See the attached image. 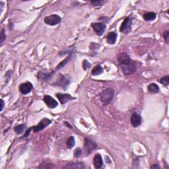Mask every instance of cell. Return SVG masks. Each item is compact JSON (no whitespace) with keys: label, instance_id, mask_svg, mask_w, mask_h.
I'll return each instance as SVG.
<instances>
[{"label":"cell","instance_id":"7c38bea8","mask_svg":"<svg viewBox=\"0 0 169 169\" xmlns=\"http://www.w3.org/2000/svg\"><path fill=\"white\" fill-rule=\"evenodd\" d=\"M141 116L137 114L134 113L131 115L130 118V122L132 126L134 128H137L139 126H140L141 124Z\"/></svg>","mask_w":169,"mask_h":169},{"label":"cell","instance_id":"7402d4cb","mask_svg":"<svg viewBox=\"0 0 169 169\" xmlns=\"http://www.w3.org/2000/svg\"><path fill=\"white\" fill-rule=\"evenodd\" d=\"M75 144V138L73 136H71V137L69 138V139H68V141L67 142V146L69 147V149H71L73 147Z\"/></svg>","mask_w":169,"mask_h":169},{"label":"cell","instance_id":"4dcf8cb0","mask_svg":"<svg viewBox=\"0 0 169 169\" xmlns=\"http://www.w3.org/2000/svg\"><path fill=\"white\" fill-rule=\"evenodd\" d=\"M151 168H161V167H160V166L158 165V164H155V165L151 166Z\"/></svg>","mask_w":169,"mask_h":169},{"label":"cell","instance_id":"5b68a950","mask_svg":"<svg viewBox=\"0 0 169 169\" xmlns=\"http://www.w3.org/2000/svg\"><path fill=\"white\" fill-rule=\"evenodd\" d=\"M131 25H132V20L130 17H127L123 21L120 27V30L123 33H128L131 30Z\"/></svg>","mask_w":169,"mask_h":169},{"label":"cell","instance_id":"603a6c76","mask_svg":"<svg viewBox=\"0 0 169 169\" xmlns=\"http://www.w3.org/2000/svg\"><path fill=\"white\" fill-rule=\"evenodd\" d=\"M159 82L161 83L162 85H164L165 86H168L169 85V75H166L165 77H164L161 78V79H160Z\"/></svg>","mask_w":169,"mask_h":169},{"label":"cell","instance_id":"1f68e13d","mask_svg":"<svg viewBox=\"0 0 169 169\" xmlns=\"http://www.w3.org/2000/svg\"><path fill=\"white\" fill-rule=\"evenodd\" d=\"M3 106H4V102L3 100H1V111L3 110Z\"/></svg>","mask_w":169,"mask_h":169},{"label":"cell","instance_id":"ac0fdd59","mask_svg":"<svg viewBox=\"0 0 169 169\" xmlns=\"http://www.w3.org/2000/svg\"><path fill=\"white\" fill-rule=\"evenodd\" d=\"M103 71H104L103 68L100 66V65H96L95 67H94L93 69H92L91 74L93 75H99L103 73Z\"/></svg>","mask_w":169,"mask_h":169},{"label":"cell","instance_id":"ffe728a7","mask_svg":"<svg viewBox=\"0 0 169 169\" xmlns=\"http://www.w3.org/2000/svg\"><path fill=\"white\" fill-rule=\"evenodd\" d=\"M71 55H70L69 56H68L67 58H66L64 60H63V61H61V62L60 63V64H59L58 66H57V67H56V69H60L61 68H62L63 67H64L65 65L67 64V63L69 62V61L71 60Z\"/></svg>","mask_w":169,"mask_h":169},{"label":"cell","instance_id":"83f0119b","mask_svg":"<svg viewBox=\"0 0 169 169\" xmlns=\"http://www.w3.org/2000/svg\"><path fill=\"white\" fill-rule=\"evenodd\" d=\"M163 36H164V39L165 40L166 44H168V38H169V31L168 30H166L165 32H164L163 34Z\"/></svg>","mask_w":169,"mask_h":169},{"label":"cell","instance_id":"5bb4252c","mask_svg":"<svg viewBox=\"0 0 169 169\" xmlns=\"http://www.w3.org/2000/svg\"><path fill=\"white\" fill-rule=\"evenodd\" d=\"M93 164H94V166L97 169L102 167L103 160L102 159L101 155H100V154H96L95 155V157H94Z\"/></svg>","mask_w":169,"mask_h":169},{"label":"cell","instance_id":"484cf974","mask_svg":"<svg viewBox=\"0 0 169 169\" xmlns=\"http://www.w3.org/2000/svg\"><path fill=\"white\" fill-rule=\"evenodd\" d=\"M82 155V150L80 148H77L74 152V156L77 158L79 157Z\"/></svg>","mask_w":169,"mask_h":169},{"label":"cell","instance_id":"8fae6325","mask_svg":"<svg viewBox=\"0 0 169 169\" xmlns=\"http://www.w3.org/2000/svg\"><path fill=\"white\" fill-rule=\"evenodd\" d=\"M57 98L60 100V102L61 104H64L67 102L69 100L72 99H74V97H73L69 94H61V93H57L56 94Z\"/></svg>","mask_w":169,"mask_h":169},{"label":"cell","instance_id":"4316f807","mask_svg":"<svg viewBox=\"0 0 169 169\" xmlns=\"http://www.w3.org/2000/svg\"><path fill=\"white\" fill-rule=\"evenodd\" d=\"M1 44H3L4 40H5L6 38V34H5V29H2L1 33Z\"/></svg>","mask_w":169,"mask_h":169},{"label":"cell","instance_id":"9c48e42d","mask_svg":"<svg viewBox=\"0 0 169 169\" xmlns=\"http://www.w3.org/2000/svg\"><path fill=\"white\" fill-rule=\"evenodd\" d=\"M43 100L44 102H45V104L47 105L48 108L51 109L55 108L56 107L58 106V102L50 95H45L44 97L43 98Z\"/></svg>","mask_w":169,"mask_h":169},{"label":"cell","instance_id":"d4e9b609","mask_svg":"<svg viewBox=\"0 0 169 169\" xmlns=\"http://www.w3.org/2000/svg\"><path fill=\"white\" fill-rule=\"evenodd\" d=\"M91 63H90L88 61H87V60L83 61V69H84V70L88 69L89 67H91Z\"/></svg>","mask_w":169,"mask_h":169},{"label":"cell","instance_id":"52a82bcc","mask_svg":"<svg viewBox=\"0 0 169 169\" xmlns=\"http://www.w3.org/2000/svg\"><path fill=\"white\" fill-rule=\"evenodd\" d=\"M91 26L96 34L98 36H102L106 28V25L102 23H92Z\"/></svg>","mask_w":169,"mask_h":169},{"label":"cell","instance_id":"e0dca14e","mask_svg":"<svg viewBox=\"0 0 169 169\" xmlns=\"http://www.w3.org/2000/svg\"><path fill=\"white\" fill-rule=\"evenodd\" d=\"M143 19L146 21H151L155 20L157 17V14L154 12H149V13H145L143 15Z\"/></svg>","mask_w":169,"mask_h":169},{"label":"cell","instance_id":"7a4b0ae2","mask_svg":"<svg viewBox=\"0 0 169 169\" xmlns=\"http://www.w3.org/2000/svg\"><path fill=\"white\" fill-rule=\"evenodd\" d=\"M114 91L112 88L105 89L100 95V100L104 105L108 104L113 99Z\"/></svg>","mask_w":169,"mask_h":169},{"label":"cell","instance_id":"2e32d148","mask_svg":"<svg viewBox=\"0 0 169 169\" xmlns=\"http://www.w3.org/2000/svg\"><path fill=\"white\" fill-rule=\"evenodd\" d=\"M64 168H85V166L82 162H75V163H69L67 164L65 166H63Z\"/></svg>","mask_w":169,"mask_h":169},{"label":"cell","instance_id":"3957f363","mask_svg":"<svg viewBox=\"0 0 169 169\" xmlns=\"http://www.w3.org/2000/svg\"><path fill=\"white\" fill-rule=\"evenodd\" d=\"M97 148V144L91 139L86 138L84 143V151L87 155L91 154Z\"/></svg>","mask_w":169,"mask_h":169},{"label":"cell","instance_id":"ba28073f","mask_svg":"<svg viewBox=\"0 0 169 169\" xmlns=\"http://www.w3.org/2000/svg\"><path fill=\"white\" fill-rule=\"evenodd\" d=\"M69 83L70 81L66 76L60 74V75H59L56 82L55 83V84L58 85V86L63 87V88H66L68 86V85L69 84Z\"/></svg>","mask_w":169,"mask_h":169},{"label":"cell","instance_id":"9a60e30c","mask_svg":"<svg viewBox=\"0 0 169 169\" xmlns=\"http://www.w3.org/2000/svg\"><path fill=\"white\" fill-rule=\"evenodd\" d=\"M117 40V34L114 32H110L107 34L106 41L109 44H114Z\"/></svg>","mask_w":169,"mask_h":169},{"label":"cell","instance_id":"4fadbf2b","mask_svg":"<svg viewBox=\"0 0 169 169\" xmlns=\"http://www.w3.org/2000/svg\"><path fill=\"white\" fill-rule=\"evenodd\" d=\"M55 71H51L50 73H44V72H39L38 75V77L39 79L44 81H48L51 79L53 77Z\"/></svg>","mask_w":169,"mask_h":169},{"label":"cell","instance_id":"cb8c5ba5","mask_svg":"<svg viewBox=\"0 0 169 169\" xmlns=\"http://www.w3.org/2000/svg\"><path fill=\"white\" fill-rule=\"evenodd\" d=\"M105 3L104 1H91V3L93 6L97 7V6H102Z\"/></svg>","mask_w":169,"mask_h":169},{"label":"cell","instance_id":"6da1fadb","mask_svg":"<svg viewBox=\"0 0 169 169\" xmlns=\"http://www.w3.org/2000/svg\"><path fill=\"white\" fill-rule=\"evenodd\" d=\"M118 60L121 70L124 75H129L134 73L136 71L137 65L126 52L120 54L118 57Z\"/></svg>","mask_w":169,"mask_h":169},{"label":"cell","instance_id":"30bf717a","mask_svg":"<svg viewBox=\"0 0 169 169\" xmlns=\"http://www.w3.org/2000/svg\"><path fill=\"white\" fill-rule=\"evenodd\" d=\"M33 89L32 84L30 82H26L24 83H22L19 87V91L23 95H27L31 92V91Z\"/></svg>","mask_w":169,"mask_h":169},{"label":"cell","instance_id":"d6986e66","mask_svg":"<svg viewBox=\"0 0 169 169\" xmlns=\"http://www.w3.org/2000/svg\"><path fill=\"white\" fill-rule=\"evenodd\" d=\"M148 91L151 93H157L159 91V87L156 83H151L148 86Z\"/></svg>","mask_w":169,"mask_h":169},{"label":"cell","instance_id":"277c9868","mask_svg":"<svg viewBox=\"0 0 169 169\" xmlns=\"http://www.w3.org/2000/svg\"><path fill=\"white\" fill-rule=\"evenodd\" d=\"M61 21V17L58 15L53 14L49 16L46 17L44 18V23L50 26H55L60 23Z\"/></svg>","mask_w":169,"mask_h":169},{"label":"cell","instance_id":"8992f818","mask_svg":"<svg viewBox=\"0 0 169 169\" xmlns=\"http://www.w3.org/2000/svg\"><path fill=\"white\" fill-rule=\"evenodd\" d=\"M50 124H51V120L48 119V118H44V119L42 120L41 121L38 123V124L32 127V130H33L34 133L38 132V131L44 129L46 127H47L48 125H50Z\"/></svg>","mask_w":169,"mask_h":169},{"label":"cell","instance_id":"44dd1931","mask_svg":"<svg viewBox=\"0 0 169 169\" xmlns=\"http://www.w3.org/2000/svg\"><path fill=\"white\" fill-rule=\"evenodd\" d=\"M25 124H20L18 125V126H16L15 128V131L16 132L17 134H21L23 132L24 129H25Z\"/></svg>","mask_w":169,"mask_h":169},{"label":"cell","instance_id":"f1b7e54d","mask_svg":"<svg viewBox=\"0 0 169 169\" xmlns=\"http://www.w3.org/2000/svg\"><path fill=\"white\" fill-rule=\"evenodd\" d=\"M32 129V128H28V130L26 131V133H25V135H23V137H28V135H29V133H30V131H31Z\"/></svg>","mask_w":169,"mask_h":169},{"label":"cell","instance_id":"f546056e","mask_svg":"<svg viewBox=\"0 0 169 169\" xmlns=\"http://www.w3.org/2000/svg\"><path fill=\"white\" fill-rule=\"evenodd\" d=\"M64 124L67 127V128H71V129L73 128H72V126H71V125H70L67 122H64Z\"/></svg>","mask_w":169,"mask_h":169}]
</instances>
